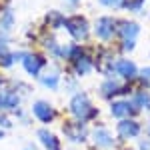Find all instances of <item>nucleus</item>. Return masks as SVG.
<instances>
[{"label": "nucleus", "instance_id": "nucleus-6", "mask_svg": "<svg viewBox=\"0 0 150 150\" xmlns=\"http://www.w3.org/2000/svg\"><path fill=\"white\" fill-rule=\"evenodd\" d=\"M130 82H126V84H122L120 80H116V78H106V80L100 84V96H102L104 100H116L118 96H124V94H130L132 90H130V86H128Z\"/></svg>", "mask_w": 150, "mask_h": 150}, {"label": "nucleus", "instance_id": "nucleus-28", "mask_svg": "<svg viewBox=\"0 0 150 150\" xmlns=\"http://www.w3.org/2000/svg\"><path fill=\"white\" fill-rule=\"evenodd\" d=\"M4 138V130H2V128H0V140Z\"/></svg>", "mask_w": 150, "mask_h": 150}, {"label": "nucleus", "instance_id": "nucleus-29", "mask_svg": "<svg viewBox=\"0 0 150 150\" xmlns=\"http://www.w3.org/2000/svg\"><path fill=\"white\" fill-rule=\"evenodd\" d=\"M2 84H4V78L0 76V90H2Z\"/></svg>", "mask_w": 150, "mask_h": 150}, {"label": "nucleus", "instance_id": "nucleus-24", "mask_svg": "<svg viewBox=\"0 0 150 150\" xmlns=\"http://www.w3.org/2000/svg\"><path fill=\"white\" fill-rule=\"evenodd\" d=\"M102 6L106 8H112V10H118V8H124V0H98Z\"/></svg>", "mask_w": 150, "mask_h": 150}, {"label": "nucleus", "instance_id": "nucleus-10", "mask_svg": "<svg viewBox=\"0 0 150 150\" xmlns=\"http://www.w3.org/2000/svg\"><path fill=\"white\" fill-rule=\"evenodd\" d=\"M140 132H142V124L136 118L118 120V124H116V134L120 140H134L140 136Z\"/></svg>", "mask_w": 150, "mask_h": 150}, {"label": "nucleus", "instance_id": "nucleus-26", "mask_svg": "<svg viewBox=\"0 0 150 150\" xmlns=\"http://www.w3.org/2000/svg\"><path fill=\"white\" fill-rule=\"evenodd\" d=\"M138 150H150V138H144V140H140V144H138Z\"/></svg>", "mask_w": 150, "mask_h": 150}, {"label": "nucleus", "instance_id": "nucleus-22", "mask_svg": "<svg viewBox=\"0 0 150 150\" xmlns=\"http://www.w3.org/2000/svg\"><path fill=\"white\" fill-rule=\"evenodd\" d=\"M14 62H16V60H14V54H12V52H8L6 48L0 50V68H8Z\"/></svg>", "mask_w": 150, "mask_h": 150}, {"label": "nucleus", "instance_id": "nucleus-31", "mask_svg": "<svg viewBox=\"0 0 150 150\" xmlns=\"http://www.w3.org/2000/svg\"><path fill=\"white\" fill-rule=\"evenodd\" d=\"M70 2H78V0H70Z\"/></svg>", "mask_w": 150, "mask_h": 150}, {"label": "nucleus", "instance_id": "nucleus-7", "mask_svg": "<svg viewBox=\"0 0 150 150\" xmlns=\"http://www.w3.org/2000/svg\"><path fill=\"white\" fill-rule=\"evenodd\" d=\"M114 62H116V54L112 52V48H98V52L94 56V68L100 74L110 78L112 72H114Z\"/></svg>", "mask_w": 150, "mask_h": 150}, {"label": "nucleus", "instance_id": "nucleus-21", "mask_svg": "<svg viewBox=\"0 0 150 150\" xmlns=\"http://www.w3.org/2000/svg\"><path fill=\"white\" fill-rule=\"evenodd\" d=\"M136 80L140 82V88L150 90V66H144V68L138 70V78Z\"/></svg>", "mask_w": 150, "mask_h": 150}, {"label": "nucleus", "instance_id": "nucleus-13", "mask_svg": "<svg viewBox=\"0 0 150 150\" xmlns=\"http://www.w3.org/2000/svg\"><path fill=\"white\" fill-rule=\"evenodd\" d=\"M140 34V24L134 20H118L116 36L120 42H136Z\"/></svg>", "mask_w": 150, "mask_h": 150}, {"label": "nucleus", "instance_id": "nucleus-1", "mask_svg": "<svg viewBox=\"0 0 150 150\" xmlns=\"http://www.w3.org/2000/svg\"><path fill=\"white\" fill-rule=\"evenodd\" d=\"M70 112L74 116V120H80V122H90L98 116V108L90 102L88 94L84 92H76L70 100Z\"/></svg>", "mask_w": 150, "mask_h": 150}, {"label": "nucleus", "instance_id": "nucleus-8", "mask_svg": "<svg viewBox=\"0 0 150 150\" xmlns=\"http://www.w3.org/2000/svg\"><path fill=\"white\" fill-rule=\"evenodd\" d=\"M62 134L66 140L80 144V142H86V138H88V126L80 120H68L62 124Z\"/></svg>", "mask_w": 150, "mask_h": 150}, {"label": "nucleus", "instance_id": "nucleus-30", "mask_svg": "<svg viewBox=\"0 0 150 150\" xmlns=\"http://www.w3.org/2000/svg\"><path fill=\"white\" fill-rule=\"evenodd\" d=\"M148 138H150V126H148Z\"/></svg>", "mask_w": 150, "mask_h": 150}, {"label": "nucleus", "instance_id": "nucleus-17", "mask_svg": "<svg viewBox=\"0 0 150 150\" xmlns=\"http://www.w3.org/2000/svg\"><path fill=\"white\" fill-rule=\"evenodd\" d=\"M132 102L138 106V110L150 112V90H144V88L134 90L132 92Z\"/></svg>", "mask_w": 150, "mask_h": 150}, {"label": "nucleus", "instance_id": "nucleus-27", "mask_svg": "<svg viewBox=\"0 0 150 150\" xmlns=\"http://www.w3.org/2000/svg\"><path fill=\"white\" fill-rule=\"evenodd\" d=\"M24 150H38L34 146V144H32V142H28V144H26V146H24Z\"/></svg>", "mask_w": 150, "mask_h": 150}, {"label": "nucleus", "instance_id": "nucleus-25", "mask_svg": "<svg viewBox=\"0 0 150 150\" xmlns=\"http://www.w3.org/2000/svg\"><path fill=\"white\" fill-rule=\"evenodd\" d=\"M10 126H12V122L8 120V116L0 114V128H10Z\"/></svg>", "mask_w": 150, "mask_h": 150}, {"label": "nucleus", "instance_id": "nucleus-15", "mask_svg": "<svg viewBox=\"0 0 150 150\" xmlns=\"http://www.w3.org/2000/svg\"><path fill=\"white\" fill-rule=\"evenodd\" d=\"M20 106V96L14 90H0V112L8 110H18Z\"/></svg>", "mask_w": 150, "mask_h": 150}, {"label": "nucleus", "instance_id": "nucleus-12", "mask_svg": "<svg viewBox=\"0 0 150 150\" xmlns=\"http://www.w3.org/2000/svg\"><path fill=\"white\" fill-rule=\"evenodd\" d=\"M32 114H34V118L38 120V122L50 124V122L56 120L58 112H56V108H54L50 102H46V100H36V102L32 104Z\"/></svg>", "mask_w": 150, "mask_h": 150}, {"label": "nucleus", "instance_id": "nucleus-2", "mask_svg": "<svg viewBox=\"0 0 150 150\" xmlns=\"http://www.w3.org/2000/svg\"><path fill=\"white\" fill-rule=\"evenodd\" d=\"M66 60L72 62V68H74L76 76H86L94 68V56L80 44H70V52Z\"/></svg>", "mask_w": 150, "mask_h": 150}, {"label": "nucleus", "instance_id": "nucleus-5", "mask_svg": "<svg viewBox=\"0 0 150 150\" xmlns=\"http://www.w3.org/2000/svg\"><path fill=\"white\" fill-rule=\"evenodd\" d=\"M110 116H114L116 120H126V118H134V116L138 114V106L132 102V100H128V98H116L110 102Z\"/></svg>", "mask_w": 150, "mask_h": 150}, {"label": "nucleus", "instance_id": "nucleus-18", "mask_svg": "<svg viewBox=\"0 0 150 150\" xmlns=\"http://www.w3.org/2000/svg\"><path fill=\"white\" fill-rule=\"evenodd\" d=\"M40 84L50 88V90H56L58 84H60V72L58 70H46L44 74H40Z\"/></svg>", "mask_w": 150, "mask_h": 150}, {"label": "nucleus", "instance_id": "nucleus-23", "mask_svg": "<svg viewBox=\"0 0 150 150\" xmlns=\"http://www.w3.org/2000/svg\"><path fill=\"white\" fill-rule=\"evenodd\" d=\"M144 2H146V0H124V10L140 12L142 8H144Z\"/></svg>", "mask_w": 150, "mask_h": 150}, {"label": "nucleus", "instance_id": "nucleus-14", "mask_svg": "<svg viewBox=\"0 0 150 150\" xmlns=\"http://www.w3.org/2000/svg\"><path fill=\"white\" fill-rule=\"evenodd\" d=\"M92 140H94V144H96V148H102V150H110V148L116 146V140H114V136H112V132H110L108 128H104V126L94 128Z\"/></svg>", "mask_w": 150, "mask_h": 150}, {"label": "nucleus", "instance_id": "nucleus-11", "mask_svg": "<svg viewBox=\"0 0 150 150\" xmlns=\"http://www.w3.org/2000/svg\"><path fill=\"white\" fill-rule=\"evenodd\" d=\"M20 62H22L26 74H30V76H40V70L46 66V58L36 52H22Z\"/></svg>", "mask_w": 150, "mask_h": 150}, {"label": "nucleus", "instance_id": "nucleus-19", "mask_svg": "<svg viewBox=\"0 0 150 150\" xmlns=\"http://www.w3.org/2000/svg\"><path fill=\"white\" fill-rule=\"evenodd\" d=\"M46 24L50 26V28H64V24H66V18H64V14L58 10H50L46 14Z\"/></svg>", "mask_w": 150, "mask_h": 150}, {"label": "nucleus", "instance_id": "nucleus-20", "mask_svg": "<svg viewBox=\"0 0 150 150\" xmlns=\"http://www.w3.org/2000/svg\"><path fill=\"white\" fill-rule=\"evenodd\" d=\"M12 24H14V12H12L10 6H6V8L0 10V28L2 30H10Z\"/></svg>", "mask_w": 150, "mask_h": 150}, {"label": "nucleus", "instance_id": "nucleus-32", "mask_svg": "<svg viewBox=\"0 0 150 150\" xmlns=\"http://www.w3.org/2000/svg\"><path fill=\"white\" fill-rule=\"evenodd\" d=\"M128 150H130V148H128Z\"/></svg>", "mask_w": 150, "mask_h": 150}, {"label": "nucleus", "instance_id": "nucleus-3", "mask_svg": "<svg viewBox=\"0 0 150 150\" xmlns=\"http://www.w3.org/2000/svg\"><path fill=\"white\" fill-rule=\"evenodd\" d=\"M64 28H66L68 34L72 36L74 40H78V42L88 40V36H90V24H88V20H86L84 16H80V14H74V16L66 18Z\"/></svg>", "mask_w": 150, "mask_h": 150}, {"label": "nucleus", "instance_id": "nucleus-16", "mask_svg": "<svg viewBox=\"0 0 150 150\" xmlns=\"http://www.w3.org/2000/svg\"><path fill=\"white\" fill-rule=\"evenodd\" d=\"M36 136L40 140V144L44 146V150H62V144H60V138H56V134L48 132L46 128H40L36 132Z\"/></svg>", "mask_w": 150, "mask_h": 150}, {"label": "nucleus", "instance_id": "nucleus-9", "mask_svg": "<svg viewBox=\"0 0 150 150\" xmlns=\"http://www.w3.org/2000/svg\"><path fill=\"white\" fill-rule=\"evenodd\" d=\"M138 66H136V62L134 60H130V58H116L114 62V76H118L120 80L124 82H134L138 78Z\"/></svg>", "mask_w": 150, "mask_h": 150}, {"label": "nucleus", "instance_id": "nucleus-4", "mask_svg": "<svg viewBox=\"0 0 150 150\" xmlns=\"http://www.w3.org/2000/svg\"><path fill=\"white\" fill-rule=\"evenodd\" d=\"M116 30H118V20L114 16H100L94 22V36L100 42H110L116 36Z\"/></svg>", "mask_w": 150, "mask_h": 150}]
</instances>
